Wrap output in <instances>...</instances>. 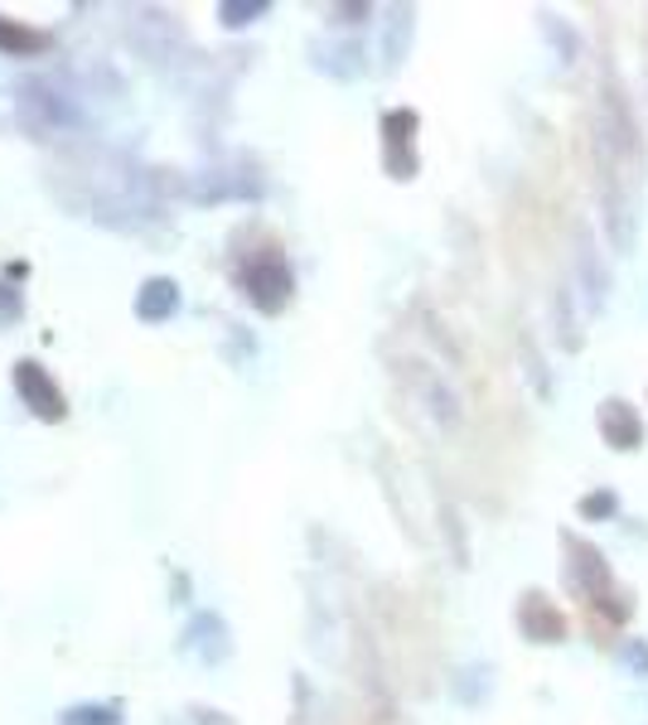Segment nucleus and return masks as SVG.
<instances>
[{
	"instance_id": "nucleus-1",
	"label": "nucleus",
	"mask_w": 648,
	"mask_h": 725,
	"mask_svg": "<svg viewBox=\"0 0 648 725\" xmlns=\"http://www.w3.org/2000/svg\"><path fill=\"white\" fill-rule=\"evenodd\" d=\"M562 551H566L562 576H566V586H572L580 600H600L605 590H615V576H610V566H605L600 547H590L586 537H576V532H566V527H562Z\"/></svg>"
},
{
	"instance_id": "nucleus-2",
	"label": "nucleus",
	"mask_w": 648,
	"mask_h": 725,
	"mask_svg": "<svg viewBox=\"0 0 648 725\" xmlns=\"http://www.w3.org/2000/svg\"><path fill=\"white\" fill-rule=\"evenodd\" d=\"M595 426H600L605 445L619 450V455H629V450H639L644 445V416L634 412L625 397H605L600 412H595Z\"/></svg>"
},
{
	"instance_id": "nucleus-3",
	"label": "nucleus",
	"mask_w": 648,
	"mask_h": 725,
	"mask_svg": "<svg viewBox=\"0 0 648 725\" xmlns=\"http://www.w3.org/2000/svg\"><path fill=\"white\" fill-rule=\"evenodd\" d=\"M518 629L527 643H566V614L542 590H527L518 600Z\"/></svg>"
},
{
	"instance_id": "nucleus-4",
	"label": "nucleus",
	"mask_w": 648,
	"mask_h": 725,
	"mask_svg": "<svg viewBox=\"0 0 648 725\" xmlns=\"http://www.w3.org/2000/svg\"><path fill=\"white\" fill-rule=\"evenodd\" d=\"M600 199H605V222H610V242L619 247V252H629V242H634V208H629V194L625 189H600Z\"/></svg>"
},
{
	"instance_id": "nucleus-5",
	"label": "nucleus",
	"mask_w": 648,
	"mask_h": 725,
	"mask_svg": "<svg viewBox=\"0 0 648 725\" xmlns=\"http://www.w3.org/2000/svg\"><path fill=\"white\" fill-rule=\"evenodd\" d=\"M576 267H580V276H586V296H590V305L600 310V305H605V296H610V276H600V267H595V247H590V237H586V232H576Z\"/></svg>"
},
{
	"instance_id": "nucleus-6",
	"label": "nucleus",
	"mask_w": 648,
	"mask_h": 725,
	"mask_svg": "<svg viewBox=\"0 0 648 725\" xmlns=\"http://www.w3.org/2000/svg\"><path fill=\"white\" fill-rule=\"evenodd\" d=\"M580 518H586V522H605V518H615V512H619V498H615V489H595V494H586V498H580Z\"/></svg>"
},
{
	"instance_id": "nucleus-7",
	"label": "nucleus",
	"mask_w": 648,
	"mask_h": 725,
	"mask_svg": "<svg viewBox=\"0 0 648 725\" xmlns=\"http://www.w3.org/2000/svg\"><path fill=\"white\" fill-rule=\"evenodd\" d=\"M542 30L552 34V44H557V59H562V63H576V54H580V39H576L572 30H562V24L552 20V15H542Z\"/></svg>"
},
{
	"instance_id": "nucleus-8",
	"label": "nucleus",
	"mask_w": 648,
	"mask_h": 725,
	"mask_svg": "<svg viewBox=\"0 0 648 725\" xmlns=\"http://www.w3.org/2000/svg\"><path fill=\"white\" fill-rule=\"evenodd\" d=\"M557 334H562V344L566 349H580V329L572 324V310H566V286H562V296H557Z\"/></svg>"
},
{
	"instance_id": "nucleus-9",
	"label": "nucleus",
	"mask_w": 648,
	"mask_h": 725,
	"mask_svg": "<svg viewBox=\"0 0 648 725\" xmlns=\"http://www.w3.org/2000/svg\"><path fill=\"white\" fill-rule=\"evenodd\" d=\"M619 657H625L629 672H644V677H648V643L644 639H629L625 649H619Z\"/></svg>"
}]
</instances>
